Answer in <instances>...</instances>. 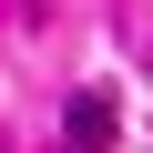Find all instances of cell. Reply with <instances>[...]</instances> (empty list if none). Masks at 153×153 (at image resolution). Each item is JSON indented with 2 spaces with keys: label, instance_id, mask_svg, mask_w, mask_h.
<instances>
[{
  "label": "cell",
  "instance_id": "obj_1",
  "mask_svg": "<svg viewBox=\"0 0 153 153\" xmlns=\"http://www.w3.org/2000/svg\"><path fill=\"white\" fill-rule=\"evenodd\" d=\"M61 133H71V153H112L123 102H112V92H71V102H61Z\"/></svg>",
  "mask_w": 153,
  "mask_h": 153
},
{
  "label": "cell",
  "instance_id": "obj_2",
  "mask_svg": "<svg viewBox=\"0 0 153 153\" xmlns=\"http://www.w3.org/2000/svg\"><path fill=\"white\" fill-rule=\"evenodd\" d=\"M0 153H10V143H0Z\"/></svg>",
  "mask_w": 153,
  "mask_h": 153
}]
</instances>
